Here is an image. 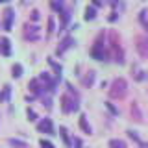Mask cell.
<instances>
[{"instance_id":"24","label":"cell","mask_w":148,"mask_h":148,"mask_svg":"<svg viewBox=\"0 0 148 148\" xmlns=\"http://www.w3.org/2000/svg\"><path fill=\"white\" fill-rule=\"evenodd\" d=\"M128 135H130V137H132V139H133V141H137V143H139V135H137V133H135V132H133V130H128Z\"/></svg>"},{"instance_id":"25","label":"cell","mask_w":148,"mask_h":148,"mask_svg":"<svg viewBox=\"0 0 148 148\" xmlns=\"http://www.w3.org/2000/svg\"><path fill=\"white\" fill-rule=\"evenodd\" d=\"M106 108H108L113 115H119V111H117V108H113V104H106Z\"/></svg>"},{"instance_id":"22","label":"cell","mask_w":148,"mask_h":148,"mask_svg":"<svg viewBox=\"0 0 148 148\" xmlns=\"http://www.w3.org/2000/svg\"><path fill=\"white\" fill-rule=\"evenodd\" d=\"M48 63H50V65H52V67H54V71H56V72H58V74H59V72H61V67H59V65H58V63H56V61H54V59H48Z\"/></svg>"},{"instance_id":"10","label":"cell","mask_w":148,"mask_h":148,"mask_svg":"<svg viewBox=\"0 0 148 148\" xmlns=\"http://www.w3.org/2000/svg\"><path fill=\"white\" fill-rule=\"evenodd\" d=\"M72 45H74V39H72V37H65V39L61 41V46L58 48V54H63L65 50H67L69 46H72Z\"/></svg>"},{"instance_id":"5","label":"cell","mask_w":148,"mask_h":148,"mask_svg":"<svg viewBox=\"0 0 148 148\" xmlns=\"http://www.w3.org/2000/svg\"><path fill=\"white\" fill-rule=\"evenodd\" d=\"M61 109H63V113H72V111L78 109V102L72 100L69 95H63L61 96Z\"/></svg>"},{"instance_id":"4","label":"cell","mask_w":148,"mask_h":148,"mask_svg":"<svg viewBox=\"0 0 148 148\" xmlns=\"http://www.w3.org/2000/svg\"><path fill=\"white\" fill-rule=\"evenodd\" d=\"M135 48L141 58H148V35H139L135 39Z\"/></svg>"},{"instance_id":"17","label":"cell","mask_w":148,"mask_h":148,"mask_svg":"<svg viewBox=\"0 0 148 148\" xmlns=\"http://www.w3.org/2000/svg\"><path fill=\"white\" fill-rule=\"evenodd\" d=\"M109 146L111 148H126V145H124L120 139H111V141H109Z\"/></svg>"},{"instance_id":"7","label":"cell","mask_w":148,"mask_h":148,"mask_svg":"<svg viewBox=\"0 0 148 148\" xmlns=\"http://www.w3.org/2000/svg\"><path fill=\"white\" fill-rule=\"evenodd\" d=\"M24 37L28 41H37V39H39V28H37V26H26Z\"/></svg>"},{"instance_id":"13","label":"cell","mask_w":148,"mask_h":148,"mask_svg":"<svg viewBox=\"0 0 148 148\" xmlns=\"http://www.w3.org/2000/svg\"><path fill=\"white\" fill-rule=\"evenodd\" d=\"M9 146H13V148H28V145L24 141H18V139H9Z\"/></svg>"},{"instance_id":"14","label":"cell","mask_w":148,"mask_h":148,"mask_svg":"<svg viewBox=\"0 0 148 148\" xmlns=\"http://www.w3.org/2000/svg\"><path fill=\"white\" fill-rule=\"evenodd\" d=\"M0 45H2V54L4 56H9V54H11V48H9V39H2V41H0Z\"/></svg>"},{"instance_id":"27","label":"cell","mask_w":148,"mask_h":148,"mask_svg":"<svg viewBox=\"0 0 148 148\" xmlns=\"http://www.w3.org/2000/svg\"><path fill=\"white\" fill-rule=\"evenodd\" d=\"M37 18H39V11L34 9V11H32V21H37Z\"/></svg>"},{"instance_id":"15","label":"cell","mask_w":148,"mask_h":148,"mask_svg":"<svg viewBox=\"0 0 148 148\" xmlns=\"http://www.w3.org/2000/svg\"><path fill=\"white\" fill-rule=\"evenodd\" d=\"M95 17H96V9L89 6V8L85 9V21H92Z\"/></svg>"},{"instance_id":"18","label":"cell","mask_w":148,"mask_h":148,"mask_svg":"<svg viewBox=\"0 0 148 148\" xmlns=\"http://www.w3.org/2000/svg\"><path fill=\"white\" fill-rule=\"evenodd\" d=\"M11 72H13V78H21L22 76V67H21V65H13Z\"/></svg>"},{"instance_id":"1","label":"cell","mask_w":148,"mask_h":148,"mask_svg":"<svg viewBox=\"0 0 148 148\" xmlns=\"http://www.w3.org/2000/svg\"><path fill=\"white\" fill-rule=\"evenodd\" d=\"M126 95H128V82L124 80V78H117V80L111 83L109 96L115 98V100H122Z\"/></svg>"},{"instance_id":"21","label":"cell","mask_w":148,"mask_h":148,"mask_svg":"<svg viewBox=\"0 0 148 148\" xmlns=\"http://www.w3.org/2000/svg\"><path fill=\"white\" fill-rule=\"evenodd\" d=\"M92 82H95V72H89V76H87V78H85V85H87V87H89V85H91V83H92Z\"/></svg>"},{"instance_id":"26","label":"cell","mask_w":148,"mask_h":148,"mask_svg":"<svg viewBox=\"0 0 148 148\" xmlns=\"http://www.w3.org/2000/svg\"><path fill=\"white\" fill-rule=\"evenodd\" d=\"M35 119H37V117H35V113H34L32 109H28V120H32V122H34Z\"/></svg>"},{"instance_id":"19","label":"cell","mask_w":148,"mask_h":148,"mask_svg":"<svg viewBox=\"0 0 148 148\" xmlns=\"http://www.w3.org/2000/svg\"><path fill=\"white\" fill-rule=\"evenodd\" d=\"M133 78H135L137 82H143V80H146V72H145V71H141L139 74L135 72V74H133Z\"/></svg>"},{"instance_id":"23","label":"cell","mask_w":148,"mask_h":148,"mask_svg":"<svg viewBox=\"0 0 148 148\" xmlns=\"http://www.w3.org/2000/svg\"><path fill=\"white\" fill-rule=\"evenodd\" d=\"M39 145H41V146H43V148H56V146L52 145V143H48V141H45V139H43V141H41V143H39Z\"/></svg>"},{"instance_id":"11","label":"cell","mask_w":148,"mask_h":148,"mask_svg":"<svg viewBox=\"0 0 148 148\" xmlns=\"http://www.w3.org/2000/svg\"><path fill=\"white\" fill-rule=\"evenodd\" d=\"M80 128L83 130V133H87V135H91V133H92V130L89 126V122H87V117H85V115H82V117H80Z\"/></svg>"},{"instance_id":"16","label":"cell","mask_w":148,"mask_h":148,"mask_svg":"<svg viewBox=\"0 0 148 148\" xmlns=\"http://www.w3.org/2000/svg\"><path fill=\"white\" fill-rule=\"evenodd\" d=\"M59 133H61V139H63V143L67 146H71V137H69V133H67V130L65 128H59Z\"/></svg>"},{"instance_id":"6","label":"cell","mask_w":148,"mask_h":148,"mask_svg":"<svg viewBox=\"0 0 148 148\" xmlns=\"http://www.w3.org/2000/svg\"><path fill=\"white\" fill-rule=\"evenodd\" d=\"M37 130H39L41 133H48V135H54V124L50 119H43L39 122V126H37Z\"/></svg>"},{"instance_id":"8","label":"cell","mask_w":148,"mask_h":148,"mask_svg":"<svg viewBox=\"0 0 148 148\" xmlns=\"http://www.w3.org/2000/svg\"><path fill=\"white\" fill-rule=\"evenodd\" d=\"M4 17H6V22H4V30H11V24H13V9L8 8L4 11Z\"/></svg>"},{"instance_id":"3","label":"cell","mask_w":148,"mask_h":148,"mask_svg":"<svg viewBox=\"0 0 148 148\" xmlns=\"http://www.w3.org/2000/svg\"><path fill=\"white\" fill-rule=\"evenodd\" d=\"M91 56L95 59H98V61H106V50H104V34L98 35V39H96L95 46H92L91 50Z\"/></svg>"},{"instance_id":"9","label":"cell","mask_w":148,"mask_h":148,"mask_svg":"<svg viewBox=\"0 0 148 148\" xmlns=\"http://www.w3.org/2000/svg\"><path fill=\"white\" fill-rule=\"evenodd\" d=\"M30 91L34 95H41L43 92V85H41V80H32L30 82Z\"/></svg>"},{"instance_id":"12","label":"cell","mask_w":148,"mask_h":148,"mask_svg":"<svg viewBox=\"0 0 148 148\" xmlns=\"http://www.w3.org/2000/svg\"><path fill=\"white\" fill-rule=\"evenodd\" d=\"M132 117H133V120H143L141 109L137 108V102H132Z\"/></svg>"},{"instance_id":"20","label":"cell","mask_w":148,"mask_h":148,"mask_svg":"<svg viewBox=\"0 0 148 148\" xmlns=\"http://www.w3.org/2000/svg\"><path fill=\"white\" fill-rule=\"evenodd\" d=\"M52 34H54V18L50 17V18H48V37L52 35Z\"/></svg>"},{"instance_id":"2","label":"cell","mask_w":148,"mask_h":148,"mask_svg":"<svg viewBox=\"0 0 148 148\" xmlns=\"http://www.w3.org/2000/svg\"><path fill=\"white\" fill-rule=\"evenodd\" d=\"M109 37H111V50H113L115 61H117V63H124V52H122V48H120V45H119V35H117V32H111Z\"/></svg>"}]
</instances>
